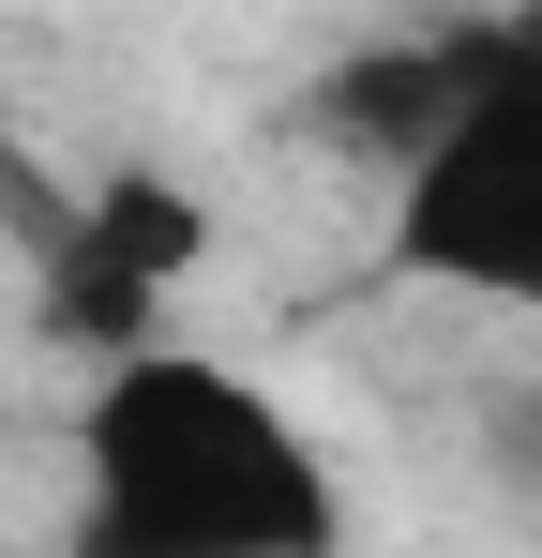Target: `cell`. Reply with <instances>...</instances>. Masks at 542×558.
Wrapping results in <instances>:
<instances>
[{
  "label": "cell",
  "instance_id": "1",
  "mask_svg": "<svg viewBox=\"0 0 542 558\" xmlns=\"http://www.w3.org/2000/svg\"><path fill=\"white\" fill-rule=\"evenodd\" d=\"M76 558H347V468L271 377L167 332L76 392Z\"/></svg>",
  "mask_w": 542,
  "mask_h": 558
},
{
  "label": "cell",
  "instance_id": "2",
  "mask_svg": "<svg viewBox=\"0 0 542 558\" xmlns=\"http://www.w3.org/2000/svg\"><path fill=\"white\" fill-rule=\"evenodd\" d=\"M392 272L542 317V15H482L452 121L392 167Z\"/></svg>",
  "mask_w": 542,
  "mask_h": 558
},
{
  "label": "cell",
  "instance_id": "3",
  "mask_svg": "<svg viewBox=\"0 0 542 558\" xmlns=\"http://www.w3.org/2000/svg\"><path fill=\"white\" fill-rule=\"evenodd\" d=\"M211 257V196L167 182V167H121L90 196H46L30 227V302L76 363H121V348H167V287Z\"/></svg>",
  "mask_w": 542,
  "mask_h": 558
},
{
  "label": "cell",
  "instance_id": "4",
  "mask_svg": "<svg viewBox=\"0 0 542 558\" xmlns=\"http://www.w3.org/2000/svg\"><path fill=\"white\" fill-rule=\"evenodd\" d=\"M467 61H482V15H452V31H392V46H347V61L301 92V121H317L332 151H361V167H407V151L452 121Z\"/></svg>",
  "mask_w": 542,
  "mask_h": 558
},
{
  "label": "cell",
  "instance_id": "5",
  "mask_svg": "<svg viewBox=\"0 0 542 558\" xmlns=\"http://www.w3.org/2000/svg\"><path fill=\"white\" fill-rule=\"evenodd\" d=\"M482 453L513 468V483H542V392H497L482 408Z\"/></svg>",
  "mask_w": 542,
  "mask_h": 558
},
{
  "label": "cell",
  "instance_id": "6",
  "mask_svg": "<svg viewBox=\"0 0 542 558\" xmlns=\"http://www.w3.org/2000/svg\"><path fill=\"white\" fill-rule=\"evenodd\" d=\"M0 182H15V136H0Z\"/></svg>",
  "mask_w": 542,
  "mask_h": 558
}]
</instances>
